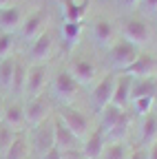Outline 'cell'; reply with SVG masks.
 I'll list each match as a JSON object with an SVG mask.
<instances>
[{
	"label": "cell",
	"mask_w": 157,
	"mask_h": 159,
	"mask_svg": "<svg viewBox=\"0 0 157 159\" xmlns=\"http://www.w3.org/2000/svg\"><path fill=\"white\" fill-rule=\"evenodd\" d=\"M128 128H131V115H128V113H124L120 122H117V124H115V126L104 135L106 144H111V142H124V137L128 135Z\"/></svg>",
	"instance_id": "21"
},
{
	"label": "cell",
	"mask_w": 157,
	"mask_h": 159,
	"mask_svg": "<svg viewBox=\"0 0 157 159\" xmlns=\"http://www.w3.org/2000/svg\"><path fill=\"white\" fill-rule=\"evenodd\" d=\"M115 80H117V75L111 73V75H106L102 82L91 91V106H93L95 113H100L104 106L111 104V99H113V89H115Z\"/></svg>",
	"instance_id": "5"
},
{
	"label": "cell",
	"mask_w": 157,
	"mask_h": 159,
	"mask_svg": "<svg viewBox=\"0 0 157 159\" xmlns=\"http://www.w3.org/2000/svg\"><path fill=\"white\" fill-rule=\"evenodd\" d=\"M33 146H35V150L40 152V155H44V152H49L51 148H55V133H53V122H42L40 126L35 128V139H33Z\"/></svg>",
	"instance_id": "11"
},
{
	"label": "cell",
	"mask_w": 157,
	"mask_h": 159,
	"mask_svg": "<svg viewBox=\"0 0 157 159\" xmlns=\"http://www.w3.org/2000/svg\"><path fill=\"white\" fill-rule=\"evenodd\" d=\"M137 57H140V49L126 40H120L109 49V64L111 69H115V73H124Z\"/></svg>",
	"instance_id": "1"
},
{
	"label": "cell",
	"mask_w": 157,
	"mask_h": 159,
	"mask_svg": "<svg viewBox=\"0 0 157 159\" xmlns=\"http://www.w3.org/2000/svg\"><path fill=\"white\" fill-rule=\"evenodd\" d=\"M11 2V0H0V11H2V9H7V5Z\"/></svg>",
	"instance_id": "37"
},
{
	"label": "cell",
	"mask_w": 157,
	"mask_h": 159,
	"mask_svg": "<svg viewBox=\"0 0 157 159\" xmlns=\"http://www.w3.org/2000/svg\"><path fill=\"white\" fill-rule=\"evenodd\" d=\"M53 133H55V148L58 150H75V148H82V142L77 139L60 117H53Z\"/></svg>",
	"instance_id": "9"
},
{
	"label": "cell",
	"mask_w": 157,
	"mask_h": 159,
	"mask_svg": "<svg viewBox=\"0 0 157 159\" xmlns=\"http://www.w3.org/2000/svg\"><path fill=\"white\" fill-rule=\"evenodd\" d=\"M49 119V102L44 95H38L33 99H29L27 106H25V124L29 126H40L42 122Z\"/></svg>",
	"instance_id": "6"
},
{
	"label": "cell",
	"mask_w": 157,
	"mask_h": 159,
	"mask_svg": "<svg viewBox=\"0 0 157 159\" xmlns=\"http://www.w3.org/2000/svg\"><path fill=\"white\" fill-rule=\"evenodd\" d=\"M16 137H18L16 130H11V128L5 126V124L0 126V152H2V155L9 150V146L13 144V139H16Z\"/></svg>",
	"instance_id": "28"
},
{
	"label": "cell",
	"mask_w": 157,
	"mask_h": 159,
	"mask_svg": "<svg viewBox=\"0 0 157 159\" xmlns=\"http://www.w3.org/2000/svg\"><path fill=\"white\" fill-rule=\"evenodd\" d=\"M2 124L9 126L11 130H18L25 126V106L20 102H11L2 111Z\"/></svg>",
	"instance_id": "18"
},
{
	"label": "cell",
	"mask_w": 157,
	"mask_h": 159,
	"mask_svg": "<svg viewBox=\"0 0 157 159\" xmlns=\"http://www.w3.org/2000/svg\"><path fill=\"white\" fill-rule=\"evenodd\" d=\"M86 13V2H75V0H64V20L67 22H82Z\"/></svg>",
	"instance_id": "22"
},
{
	"label": "cell",
	"mask_w": 157,
	"mask_h": 159,
	"mask_svg": "<svg viewBox=\"0 0 157 159\" xmlns=\"http://www.w3.org/2000/svg\"><path fill=\"white\" fill-rule=\"evenodd\" d=\"M47 20H49L47 11H44V9H38L35 13L27 16V20L22 22V27H20V35L27 40V42H29V40H35L40 33H44Z\"/></svg>",
	"instance_id": "10"
},
{
	"label": "cell",
	"mask_w": 157,
	"mask_h": 159,
	"mask_svg": "<svg viewBox=\"0 0 157 159\" xmlns=\"http://www.w3.org/2000/svg\"><path fill=\"white\" fill-rule=\"evenodd\" d=\"M16 62L11 55L0 60V86L2 89H11V82H13V71H16Z\"/></svg>",
	"instance_id": "24"
},
{
	"label": "cell",
	"mask_w": 157,
	"mask_h": 159,
	"mask_svg": "<svg viewBox=\"0 0 157 159\" xmlns=\"http://www.w3.org/2000/svg\"><path fill=\"white\" fill-rule=\"evenodd\" d=\"M82 29H84V25H82V22H67V20H64V25H62L60 33H62V40L67 42V47H73L77 40H80Z\"/></svg>",
	"instance_id": "23"
},
{
	"label": "cell",
	"mask_w": 157,
	"mask_h": 159,
	"mask_svg": "<svg viewBox=\"0 0 157 159\" xmlns=\"http://www.w3.org/2000/svg\"><path fill=\"white\" fill-rule=\"evenodd\" d=\"M122 2H124L126 7H135L137 2H140V0H122Z\"/></svg>",
	"instance_id": "36"
},
{
	"label": "cell",
	"mask_w": 157,
	"mask_h": 159,
	"mask_svg": "<svg viewBox=\"0 0 157 159\" xmlns=\"http://www.w3.org/2000/svg\"><path fill=\"white\" fill-rule=\"evenodd\" d=\"M64 122V126L80 139V142H84L86 135L91 133V122H89V117L80 111H75V108H62L60 115H58Z\"/></svg>",
	"instance_id": "3"
},
{
	"label": "cell",
	"mask_w": 157,
	"mask_h": 159,
	"mask_svg": "<svg viewBox=\"0 0 157 159\" xmlns=\"http://www.w3.org/2000/svg\"><path fill=\"white\" fill-rule=\"evenodd\" d=\"M126 159H148V148H137L126 155Z\"/></svg>",
	"instance_id": "33"
},
{
	"label": "cell",
	"mask_w": 157,
	"mask_h": 159,
	"mask_svg": "<svg viewBox=\"0 0 157 159\" xmlns=\"http://www.w3.org/2000/svg\"><path fill=\"white\" fill-rule=\"evenodd\" d=\"M51 51H53V35H51L49 31H44V33H40V35L31 42L29 57L33 60L35 64H40L42 60H47V57L51 55Z\"/></svg>",
	"instance_id": "12"
},
{
	"label": "cell",
	"mask_w": 157,
	"mask_h": 159,
	"mask_svg": "<svg viewBox=\"0 0 157 159\" xmlns=\"http://www.w3.org/2000/svg\"><path fill=\"white\" fill-rule=\"evenodd\" d=\"M106 146V139H104V133L100 128H95L86 135V139L82 142V152L86 159H100L102 150Z\"/></svg>",
	"instance_id": "14"
},
{
	"label": "cell",
	"mask_w": 157,
	"mask_h": 159,
	"mask_svg": "<svg viewBox=\"0 0 157 159\" xmlns=\"http://www.w3.org/2000/svg\"><path fill=\"white\" fill-rule=\"evenodd\" d=\"M62 159H86L82 148H75V150H62Z\"/></svg>",
	"instance_id": "31"
},
{
	"label": "cell",
	"mask_w": 157,
	"mask_h": 159,
	"mask_svg": "<svg viewBox=\"0 0 157 159\" xmlns=\"http://www.w3.org/2000/svg\"><path fill=\"white\" fill-rule=\"evenodd\" d=\"M2 111H5V102H2V97H0V117H2Z\"/></svg>",
	"instance_id": "38"
},
{
	"label": "cell",
	"mask_w": 157,
	"mask_h": 159,
	"mask_svg": "<svg viewBox=\"0 0 157 159\" xmlns=\"http://www.w3.org/2000/svg\"><path fill=\"white\" fill-rule=\"evenodd\" d=\"M44 84H47V66L33 64V66L27 71V82H25V91H22V93H25L29 99H33V97H38V95L42 93Z\"/></svg>",
	"instance_id": "8"
},
{
	"label": "cell",
	"mask_w": 157,
	"mask_h": 159,
	"mask_svg": "<svg viewBox=\"0 0 157 159\" xmlns=\"http://www.w3.org/2000/svg\"><path fill=\"white\" fill-rule=\"evenodd\" d=\"M93 40L97 47L102 49H111L115 42V27L109 22V20H95L93 22Z\"/></svg>",
	"instance_id": "15"
},
{
	"label": "cell",
	"mask_w": 157,
	"mask_h": 159,
	"mask_svg": "<svg viewBox=\"0 0 157 159\" xmlns=\"http://www.w3.org/2000/svg\"><path fill=\"white\" fill-rule=\"evenodd\" d=\"M148 159H157V139L150 144V148H148Z\"/></svg>",
	"instance_id": "35"
},
{
	"label": "cell",
	"mask_w": 157,
	"mask_h": 159,
	"mask_svg": "<svg viewBox=\"0 0 157 159\" xmlns=\"http://www.w3.org/2000/svg\"><path fill=\"white\" fill-rule=\"evenodd\" d=\"M153 106H155V97H142V99H135V102H133L135 115H140V117L148 115Z\"/></svg>",
	"instance_id": "29"
},
{
	"label": "cell",
	"mask_w": 157,
	"mask_h": 159,
	"mask_svg": "<svg viewBox=\"0 0 157 159\" xmlns=\"http://www.w3.org/2000/svg\"><path fill=\"white\" fill-rule=\"evenodd\" d=\"M25 82H27V66H25L22 62H16L11 91H13V93H22V91H25Z\"/></svg>",
	"instance_id": "27"
},
{
	"label": "cell",
	"mask_w": 157,
	"mask_h": 159,
	"mask_svg": "<svg viewBox=\"0 0 157 159\" xmlns=\"http://www.w3.org/2000/svg\"><path fill=\"white\" fill-rule=\"evenodd\" d=\"M11 49H13V35L11 33H0V60L9 57Z\"/></svg>",
	"instance_id": "30"
},
{
	"label": "cell",
	"mask_w": 157,
	"mask_h": 159,
	"mask_svg": "<svg viewBox=\"0 0 157 159\" xmlns=\"http://www.w3.org/2000/svg\"><path fill=\"white\" fill-rule=\"evenodd\" d=\"M67 73L77 82V86H86V84H91L93 80H95L97 69H95L93 62H89V60L77 57V60H71V64H69Z\"/></svg>",
	"instance_id": "7"
},
{
	"label": "cell",
	"mask_w": 157,
	"mask_h": 159,
	"mask_svg": "<svg viewBox=\"0 0 157 159\" xmlns=\"http://www.w3.org/2000/svg\"><path fill=\"white\" fill-rule=\"evenodd\" d=\"M25 22V13L18 7H7L0 11V29L2 33H13L16 29H20Z\"/></svg>",
	"instance_id": "17"
},
{
	"label": "cell",
	"mask_w": 157,
	"mask_h": 159,
	"mask_svg": "<svg viewBox=\"0 0 157 159\" xmlns=\"http://www.w3.org/2000/svg\"><path fill=\"white\" fill-rule=\"evenodd\" d=\"M2 159H29V146L22 137H16L9 150L2 155Z\"/></svg>",
	"instance_id": "25"
},
{
	"label": "cell",
	"mask_w": 157,
	"mask_h": 159,
	"mask_svg": "<svg viewBox=\"0 0 157 159\" xmlns=\"http://www.w3.org/2000/svg\"><path fill=\"white\" fill-rule=\"evenodd\" d=\"M128 150H126V144L124 142H111L104 146L100 159H126Z\"/></svg>",
	"instance_id": "26"
},
{
	"label": "cell",
	"mask_w": 157,
	"mask_h": 159,
	"mask_svg": "<svg viewBox=\"0 0 157 159\" xmlns=\"http://www.w3.org/2000/svg\"><path fill=\"white\" fill-rule=\"evenodd\" d=\"M126 111L124 108H117L115 104H109V106H104L102 111H100V130L106 135L117 122L122 119V115H124Z\"/></svg>",
	"instance_id": "19"
},
{
	"label": "cell",
	"mask_w": 157,
	"mask_h": 159,
	"mask_svg": "<svg viewBox=\"0 0 157 159\" xmlns=\"http://www.w3.org/2000/svg\"><path fill=\"white\" fill-rule=\"evenodd\" d=\"M155 139H157V113H148L142 117V124H140V142L148 146Z\"/></svg>",
	"instance_id": "20"
},
{
	"label": "cell",
	"mask_w": 157,
	"mask_h": 159,
	"mask_svg": "<svg viewBox=\"0 0 157 159\" xmlns=\"http://www.w3.org/2000/svg\"><path fill=\"white\" fill-rule=\"evenodd\" d=\"M155 71H157L155 57H153V55H142V53H140V57H137L135 62L124 71V75L137 80V77H150V75H155Z\"/></svg>",
	"instance_id": "13"
},
{
	"label": "cell",
	"mask_w": 157,
	"mask_h": 159,
	"mask_svg": "<svg viewBox=\"0 0 157 159\" xmlns=\"http://www.w3.org/2000/svg\"><path fill=\"white\" fill-rule=\"evenodd\" d=\"M40 159H62V152L58 150V148H51L49 152H44V155H40Z\"/></svg>",
	"instance_id": "34"
},
{
	"label": "cell",
	"mask_w": 157,
	"mask_h": 159,
	"mask_svg": "<svg viewBox=\"0 0 157 159\" xmlns=\"http://www.w3.org/2000/svg\"><path fill=\"white\" fill-rule=\"evenodd\" d=\"M144 13H157V0H140Z\"/></svg>",
	"instance_id": "32"
},
{
	"label": "cell",
	"mask_w": 157,
	"mask_h": 159,
	"mask_svg": "<svg viewBox=\"0 0 157 159\" xmlns=\"http://www.w3.org/2000/svg\"><path fill=\"white\" fill-rule=\"evenodd\" d=\"M122 33H124V40H126V42H131V44H135V47H142V44L150 42V29H148V25L144 22L142 18H131V20H126L124 27H122Z\"/></svg>",
	"instance_id": "4"
},
{
	"label": "cell",
	"mask_w": 157,
	"mask_h": 159,
	"mask_svg": "<svg viewBox=\"0 0 157 159\" xmlns=\"http://www.w3.org/2000/svg\"><path fill=\"white\" fill-rule=\"evenodd\" d=\"M131 84H133V77L120 73L115 80V89H113V99H111V104H115L117 108H126V104L131 102Z\"/></svg>",
	"instance_id": "16"
},
{
	"label": "cell",
	"mask_w": 157,
	"mask_h": 159,
	"mask_svg": "<svg viewBox=\"0 0 157 159\" xmlns=\"http://www.w3.org/2000/svg\"><path fill=\"white\" fill-rule=\"evenodd\" d=\"M51 91H53V97L58 99V102L71 104L77 97V93H80V86H77V82L67 71H60L53 77V82H51Z\"/></svg>",
	"instance_id": "2"
}]
</instances>
